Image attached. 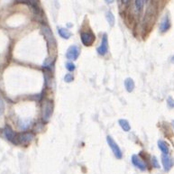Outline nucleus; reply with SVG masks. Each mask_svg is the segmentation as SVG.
<instances>
[{
  "label": "nucleus",
  "instance_id": "f257e3e1",
  "mask_svg": "<svg viewBox=\"0 0 174 174\" xmlns=\"http://www.w3.org/2000/svg\"><path fill=\"white\" fill-rule=\"evenodd\" d=\"M106 142H107L109 147L111 148L114 155L116 156L117 159H121L123 157V152L121 151L120 147L118 146V144L115 142V140L113 139L111 136L108 135V136H106Z\"/></svg>",
  "mask_w": 174,
  "mask_h": 174
},
{
  "label": "nucleus",
  "instance_id": "f03ea898",
  "mask_svg": "<svg viewBox=\"0 0 174 174\" xmlns=\"http://www.w3.org/2000/svg\"><path fill=\"white\" fill-rule=\"evenodd\" d=\"M81 39L85 46H90L95 41V35L91 32H82L81 34Z\"/></svg>",
  "mask_w": 174,
  "mask_h": 174
},
{
  "label": "nucleus",
  "instance_id": "7ed1b4c3",
  "mask_svg": "<svg viewBox=\"0 0 174 174\" xmlns=\"http://www.w3.org/2000/svg\"><path fill=\"white\" fill-rule=\"evenodd\" d=\"M80 52L81 51H80L79 47L76 46V45L69 47V49L67 50V52H66V58L70 60H75L79 57Z\"/></svg>",
  "mask_w": 174,
  "mask_h": 174
},
{
  "label": "nucleus",
  "instance_id": "20e7f679",
  "mask_svg": "<svg viewBox=\"0 0 174 174\" xmlns=\"http://www.w3.org/2000/svg\"><path fill=\"white\" fill-rule=\"evenodd\" d=\"M3 135L6 139L8 140L9 142L17 144V135H15V133L10 127H6L3 130Z\"/></svg>",
  "mask_w": 174,
  "mask_h": 174
},
{
  "label": "nucleus",
  "instance_id": "39448f33",
  "mask_svg": "<svg viewBox=\"0 0 174 174\" xmlns=\"http://www.w3.org/2000/svg\"><path fill=\"white\" fill-rule=\"evenodd\" d=\"M107 50H108V40H107V36L105 34L102 37V40H101V44L100 45L97 47V52L99 55H102L104 56L106 54L107 52Z\"/></svg>",
  "mask_w": 174,
  "mask_h": 174
},
{
  "label": "nucleus",
  "instance_id": "423d86ee",
  "mask_svg": "<svg viewBox=\"0 0 174 174\" xmlns=\"http://www.w3.org/2000/svg\"><path fill=\"white\" fill-rule=\"evenodd\" d=\"M52 112V104L51 101H45L43 106V118L44 120L48 121L51 117Z\"/></svg>",
  "mask_w": 174,
  "mask_h": 174
},
{
  "label": "nucleus",
  "instance_id": "0eeeda50",
  "mask_svg": "<svg viewBox=\"0 0 174 174\" xmlns=\"http://www.w3.org/2000/svg\"><path fill=\"white\" fill-rule=\"evenodd\" d=\"M34 138V135L32 133H24L20 134L17 135V143H22V144H27L29 143Z\"/></svg>",
  "mask_w": 174,
  "mask_h": 174
},
{
  "label": "nucleus",
  "instance_id": "6e6552de",
  "mask_svg": "<svg viewBox=\"0 0 174 174\" xmlns=\"http://www.w3.org/2000/svg\"><path fill=\"white\" fill-rule=\"evenodd\" d=\"M132 163L136 168H138L141 171H145L146 170V167H147L146 163H144L143 161V159H141L137 154H134L132 156Z\"/></svg>",
  "mask_w": 174,
  "mask_h": 174
},
{
  "label": "nucleus",
  "instance_id": "1a4fd4ad",
  "mask_svg": "<svg viewBox=\"0 0 174 174\" xmlns=\"http://www.w3.org/2000/svg\"><path fill=\"white\" fill-rule=\"evenodd\" d=\"M42 31H43V34H44L45 39H46L47 43L49 44H55V39L53 37V35H52V31L47 26H44L42 28Z\"/></svg>",
  "mask_w": 174,
  "mask_h": 174
},
{
  "label": "nucleus",
  "instance_id": "9d476101",
  "mask_svg": "<svg viewBox=\"0 0 174 174\" xmlns=\"http://www.w3.org/2000/svg\"><path fill=\"white\" fill-rule=\"evenodd\" d=\"M162 163H163V168L166 172L170 171L173 165V161L172 159L168 155V154H163L162 156Z\"/></svg>",
  "mask_w": 174,
  "mask_h": 174
},
{
  "label": "nucleus",
  "instance_id": "9b49d317",
  "mask_svg": "<svg viewBox=\"0 0 174 174\" xmlns=\"http://www.w3.org/2000/svg\"><path fill=\"white\" fill-rule=\"evenodd\" d=\"M171 27V22H170V18L168 15H164L163 18L161 21V23H160V30L161 32H166L170 29Z\"/></svg>",
  "mask_w": 174,
  "mask_h": 174
},
{
  "label": "nucleus",
  "instance_id": "f8f14e48",
  "mask_svg": "<svg viewBox=\"0 0 174 174\" xmlns=\"http://www.w3.org/2000/svg\"><path fill=\"white\" fill-rule=\"evenodd\" d=\"M58 33L61 38L66 39V40L70 39V37L71 36V33L70 31L68 29H66V28H63V27H59Z\"/></svg>",
  "mask_w": 174,
  "mask_h": 174
},
{
  "label": "nucleus",
  "instance_id": "ddd939ff",
  "mask_svg": "<svg viewBox=\"0 0 174 174\" xmlns=\"http://www.w3.org/2000/svg\"><path fill=\"white\" fill-rule=\"evenodd\" d=\"M125 88L127 90L128 92H132L135 89V82L133 81V79L131 78H127L125 81Z\"/></svg>",
  "mask_w": 174,
  "mask_h": 174
},
{
  "label": "nucleus",
  "instance_id": "4468645a",
  "mask_svg": "<svg viewBox=\"0 0 174 174\" xmlns=\"http://www.w3.org/2000/svg\"><path fill=\"white\" fill-rule=\"evenodd\" d=\"M158 147H159V149L162 151L163 154H169V147H168V145H167V143L164 142V141H162V140H159L158 141Z\"/></svg>",
  "mask_w": 174,
  "mask_h": 174
},
{
  "label": "nucleus",
  "instance_id": "2eb2a0df",
  "mask_svg": "<svg viewBox=\"0 0 174 174\" xmlns=\"http://www.w3.org/2000/svg\"><path fill=\"white\" fill-rule=\"evenodd\" d=\"M119 123V126H121V128L125 131V132H129L131 130V126H130V124L128 122L127 120L126 119H120L118 121Z\"/></svg>",
  "mask_w": 174,
  "mask_h": 174
},
{
  "label": "nucleus",
  "instance_id": "dca6fc26",
  "mask_svg": "<svg viewBox=\"0 0 174 174\" xmlns=\"http://www.w3.org/2000/svg\"><path fill=\"white\" fill-rule=\"evenodd\" d=\"M106 19L110 26H113L115 24V16L111 11H107L106 13Z\"/></svg>",
  "mask_w": 174,
  "mask_h": 174
},
{
  "label": "nucleus",
  "instance_id": "f3484780",
  "mask_svg": "<svg viewBox=\"0 0 174 174\" xmlns=\"http://www.w3.org/2000/svg\"><path fill=\"white\" fill-rule=\"evenodd\" d=\"M28 2V4L30 5V6L32 7V9L36 13L38 14L40 12V7L37 4V0H26Z\"/></svg>",
  "mask_w": 174,
  "mask_h": 174
},
{
  "label": "nucleus",
  "instance_id": "a211bd4d",
  "mask_svg": "<svg viewBox=\"0 0 174 174\" xmlns=\"http://www.w3.org/2000/svg\"><path fill=\"white\" fill-rule=\"evenodd\" d=\"M18 126H19L20 129L25 130V129H27V128L29 127V126H30V120H20L18 122Z\"/></svg>",
  "mask_w": 174,
  "mask_h": 174
},
{
  "label": "nucleus",
  "instance_id": "6ab92c4d",
  "mask_svg": "<svg viewBox=\"0 0 174 174\" xmlns=\"http://www.w3.org/2000/svg\"><path fill=\"white\" fill-rule=\"evenodd\" d=\"M144 1L145 0H135V7L137 10H142L144 5Z\"/></svg>",
  "mask_w": 174,
  "mask_h": 174
},
{
  "label": "nucleus",
  "instance_id": "aec40b11",
  "mask_svg": "<svg viewBox=\"0 0 174 174\" xmlns=\"http://www.w3.org/2000/svg\"><path fill=\"white\" fill-rule=\"evenodd\" d=\"M75 64L73 63V62H70V61H69V62H67L66 63V69L69 70V71H73V70H75Z\"/></svg>",
  "mask_w": 174,
  "mask_h": 174
},
{
  "label": "nucleus",
  "instance_id": "412c9836",
  "mask_svg": "<svg viewBox=\"0 0 174 174\" xmlns=\"http://www.w3.org/2000/svg\"><path fill=\"white\" fill-rule=\"evenodd\" d=\"M73 80H74V78H73L72 74H70V73L66 74V75H65V77H64V81H65L66 82H68V83L73 81Z\"/></svg>",
  "mask_w": 174,
  "mask_h": 174
},
{
  "label": "nucleus",
  "instance_id": "4be33fe9",
  "mask_svg": "<svg viewBox=\"0 0 174 174\" xmlns=\"http://www.w3.org/2000/svg\"><path fill=\"white\" fill-rule=\"evenodd\" d=\"M151 164H152V166H153L154 168H160V164L158 163L156 157H152V158H151Z\"/></svg>",
  "mask_w": 174,
  "mask_h": 174
},
{
  "label": "nucleus",
  "instance_id": "5701e85b",
  "mask_svg": "<svg viewBox=\"0 0 174 174\" xmlns=\"http://www.w3.org/2000/svg\"><path fill=\"white\" fill-rule=\"evenodd\" d=\"M167 103H168V106L172 108H174V99L172 97H169L168 100H167Z\"/></svg>",
  "mask_w": 174,
  "mask_h": 174
},
{
  "label": "nucleus",
  "instance_id": "b1692460",
  "mask_svg": "<svg viewBox=\"0 0 174 174\" xmlns=\"http://www.w3.org/2000/svg\"><path fill=\"white\" fill-rule=\"evenodd\" d=\"M4 110H5V105H4L3 100L0 98V116L4 113Z\"/></svg>",
  "mask_w": 174,
  "mask_h": 174
},
{
  "label": "nucleus",
  "instance_id": "393cba45",
  "mask_svg": "<svg viewBox=\"0 0 174 174\" xmlns=\"http://www.w3.org/2000/svg\"><path fill=\"white\" fill-rule=\"evenodd\" d=\"M107 4H112L114 2V0H105Z\"/></svg>",
  "mask_w": 174,
  "mask_h": 174
},
{
  "label": "nucleus",
  "instance_id": "a878e982",
  "mask_svg": "<svg viewBox=\"0 0 174 174\" xmlns=\"http://www.w3.org/2000/svg\"><path fill=\"white\" fill-rule=\"evenodd\" d=\"M123 1V3H125V4H126L128 2V0H122Z\"/></svg>",
  "mask_w": 174,
  "mask_h": 174
},
{
  "label": "nucleus",
  "instance_id": "bb28decb",
  "mask_svg": "<svg viewBox=\"0 0 174 174\" xmlns=\"http://www.w3.org/2000/svg\"><path fill=\"white\" fill-rule=\"evenodd\" d=\"M172 62H173V63H174V56H173V57H172Z\"/></svg>",
  "mask_w": 174,
  "mask_h": 174
},
{
  "label": "nucleus",
  "instance_id": "cd10ccee",
  "mask_svg": "<svg viewBox=\"0 0 174 174\" xmlns=\"http://www.w3.org/2000/svg\"><path fill=\"white\" fill-rule=\"evenodd\" d=\"M172 126H173V127H174V120L172 121Z\"/></svg>",
  "mask_w": 174,
  "mask_h": 174
}]
</instances>
